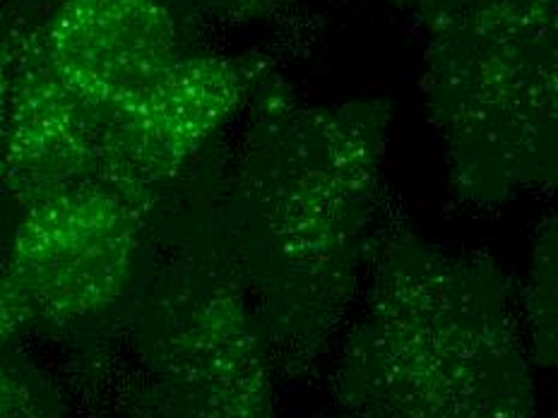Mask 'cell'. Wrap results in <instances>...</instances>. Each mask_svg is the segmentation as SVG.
<instances>
[{
    "mask_svg": "<svg viewBox=\"0 0 558 418\" xmlns=\"http://www.w3.org/2000/svg\"><path fill=\"white\" fill-rule=\"evenodd\" d=\"M392 101H299L270 70L225 169V217L275 368L318 366L354 304L380 234Z\"/></svg>",
    "mask_w": 558,
    "mask_h": 418,
    "instance_id": "1",
    "label": "cell"
},
{
    "mask_svg": "<svg viewBox=\"0 0 558 418\" xmlns=\"http://www.w3.org/2000/svg\"><path fill=\"white\" fill-rule=\"evenodd\" d=\"M222 137L149 209L137 276L107 322L116 418H277L275 358L225 217Z\"/></svg>",
    "mask_w": 558,
    "mask_h": 418,
    "instance_id": "2",
    "label": "cell"
},
{
    "mask_svg": "<svg viewBox=\"0 0 558 418\" xmlns=\"http://www.w3.org/2000/svg\"><path fill=\"white\" fill-rule=\"evenodd\" d=\"M513 282L498 260L412 229L380 234L332 392L362 418H534Z\"/></svg>",
    "mask_w": 558,
    "mask_h": 418,
    "instance_id": "3",
    "label": "cell"
},
{
    "mask_svg": "<svg viewBox=\"0 0 558 418\" xmlns=\"http://www.w3.org/2000/svg\"><path fill=\"white\" fill-rule=\"evenodd\" d=\"M422 39L448 193L496 209L558 193V0H395Z\"/></svg>",
    "mask_w": 558,
    "mask_h": 418,
    "instance_id": "4",
    "label": "cell"
},
{
    "mask_svg": "<svg viewBox=\"0 0 558 418\" xmlns=\"http://www.w3.org/2000/svg\"><path fill=\"white\" fill-rule=\"evenodd\" d=\"M153 205L87 181L20 209L3 258L37 328L92 332L121 310Z\"/></svg>",
    "mask_w": 558,
    "mask_h": 418,
    "instance_id": "5",
    "label": "cell"
},
{
    "mask_svg": "<svg viewBox=\"0 0 558 418\" xmlns=\"http://www.w3.org/2000/svg\"><path fill=\"white\" fill-rule=\"evenodd\" d=\"M270 58L193 51L143 95L99 103V181L145 202H157L251 103Z\"/></svg>",
    "mask_w": 558,
    "mask_h": 418,
    "instance_id": "6",
    "label": "cell"
},
{
    "mask_svg": "<svg viewBox=\"0 0 558 418\" xmlns=\"http://www.w3.org/2000/svg\"><path fill=\"white\" fill-rule=\"evenodd\" d=\"M32 29L63 83L92 103L143 95L195 51V29L167 0H68Z\"/></svg>",
    "mask_w": 558,
    "mask_h": 418,
    "instance_id": "7",
    "label": "cell"
},
{
    "mask_svg": "<svg viewBox=\"0 0 558 418\" xmlns=\"http://www.w3.org/2000/svg\"><path fill=\"white\" fill-rule=\"evenodd\" d=\"M17 73L10 101L0 188L25 209L73 185L99 181V103L80 97L56 73L17 15Z\"/></svg>",
    "mask_w": 558,
    "mask_h": 418,
    "instance_id": "8",
    "label": "cell"
},
{
    "mask_svg": "<svg viewBox=\"0 0 558 418\" xmlns=\"http://www.w3.org/2000/svg\"><path fill=\"white\" fill-rule=\"evenodd\" d=\"M522 308L534 364L558 370V217L544 219L534 234Z\"/></svg>",
    "mask_w": 558,
    "mask_h": 418,
    "instance_id": "9",
    "label": "cell"
},
{
    "mask_svg": "<svg viewBox=\"0 0 558 418\" xmlns=\"http://www.w3.org/2000/svg\"><path fill=\"white\" fill-rule=\"evenodd\" d=\"M0 418H63L53 382L15 344L0 346Z\"/></svg>",
    "mask_w": 558,
    "mask_h": 418,
    "instance_id": "10",
    "label": "cell"
},
{
    "mask_svg": "<svg viewBox=\"0 0 558 418\" xmlns=\"http://www.w3.org/2000/svg\"><path fill=\"white\" fill-rule=\"evenodd\" d=\"M193 29L205 25L246 27L282 20L296 0H167Z\"/></svg>",
    "mask_w": 558,
    "mask_h": 418,
    "instance_id": "11",
    "label": "cell"
},
{
    "mask_svg": "<svg viewBox=\"0 0 558 418\" xmlns=\"http://www.w3.org/2000/svg\"><path fill=\"white\" fill-rule=\"evenodd\" d=\"M17 73V17L8 0H0V167H3V147L8 133L10 101H13Z\"/></svg>",
    "mask_w": 558,
    "mask_h": 418,
    "instance_id": "12",
    "label": "cell"
},
{
    "mask_svg": "<svg viewBox=\"0 0 558 418\" xmlns=\"http://www.w3.org/2000/svg\"><path fill=\"white\" fill-rule=\"evenodd\" d=\"M10 5H13L15 13H27L29 8H34V13H49V10L58 8L68 3V0H8Z\"/></svg>",
    "mask_w": 558,
    "mask_h": 418,
    "instance_id": "13",
    "label": "cell"
},
{
    "mask_svg": "<svg viewBox=\"0 0 558 418\" xmlns=\"http://www.w3.org/2000/svg\"><path fill=\"white\" fill-rule=\"evenodd\" d=\"M332 418H362V416H354V414H342V416H332Z\"/></svg>",
    "mask_w": 558,
    "mask_h": 418,
    "instance_id": "14",
    "label": "cell"
}]
</instances>
